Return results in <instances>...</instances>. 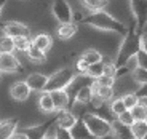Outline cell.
<instances>
[{"instance_id": "d6a6232c", "label": "cell", "mask_w": 147, "mask_h": 139, "mask_svg": "<svg viewBox=\"0 0 147 139\" xmlns=\"http://www.w3.org/2000/svg\"><path fill=\"white\" fill-rule=\"evenodd\" d=\"M115 120L120 121L121 125L131 126V123L134 121V118H133V115H131V112H129V110H125V112H121L120 115H117V117H115Z\"/></svg>"}, {"instance_id": "d4e9b609", "label": "cell", "mask_w": 147, "mask_h": 139, "mask_svg": "<svg viewBox=\"0 0 147 139\" xmlns=\"http://www.w3.org/2000/svg\"><path fill=\"white\" fill-rule=\"evenodd\" d=\"M82 59H83L85 62H88V64H94V62H99L104 59V56L101 55L98 50H94V48H90V50H86V51L82 53L80 56Z\"/></svg>"}, {"instance_id": "7a4b0ae2", "label": "cell", "mask_w": 147, "mask_h": 139, "mask_svg": "<svg viewBox=\"0 0 147 139\" xmlns=\"http://www.w3.org/2000/svg\"><path fill=\"white\" fill-rule=\"evenodd\" d=\"M141 34L142 32H138V30L134 29V26H133L131 29L126 30L125 38H123V42H121L120 48H118V53H117V58H115V61H114L115 69L121 67L128 59H131L133 56L142 48L141 47Z\"/></svg>"}, {"instance_id": "1f68e13d", "label": "cell", "mask_w": 147, "mask_h": 139, "mask_svg": "<svg viewBox=\"0 0 147 139\" xmlns=\"http://www.w3.org/2000/svg\"><path fill=\"white\" fill-rule=\"evenodd\" d=\"M121 101H123V104H125V107L128 110H131L134 106H138L139 104V101H138L136 94L134 93H128V94H125L123 98H121Z\"/></svg>"}, {"instance_id": "5bb4252c", "label": "cell", "mask_w": 147, "mask_h": 139, "mask_svg": "<svg viewBox=\"0 0 147 139\" xmlns=\"http://www.w3.org/2000/svg\"><path fill=\"white\" fill-rule=\"evenodd\" d=\"M78 118L70 112L69 109L66 110H61V112H56V126L59 128H64V130H70L75 125Z\"/></svg>"}, {"instance_id": "ba28073f", "label": "cell", "mask_w": 147, "mask_h": 139, "mask_svg": "<svg viewBox=\"0 0 147 139\" xmlns=\"http://www.w3.org/2000/svg\"><path fill=\"white\" fill-rule=\"evenodd\" d=\"M55 123H56V117H53V118H48L47 121H43V123L32 125V126L22 128L21 133H22V134H26L29 139H43L45 136H47L48 130L51 128Z\"/></svg>"}, {"instance_id": "83f0119b", "label": "cell", "mask_w": 147, "mask_h": 139, "mask_svg": "<svg viewBox=\"0 0 147 139\" xmlns=\"http://www.w3.org/2000/svg\"><path fill=\"white\" fill-rule=\"evenodd\" d=\"M3 53H15V45H13V38L7 35H0V55Z\"/></svg>"}, {"instance_id": "836d02e7", "label": "cell", "mask_w": 147, "mask_h": 139, "mask_svg": "<svg viewBox=\"0 0 147 139\" xmlns=\"http://www.w3.org/2000/svg\"><path fill=\"white\" fill-rule=\"evenodd\" d=\"M134 59H136L138 67H142V69H147V51L141 48L139 51L134 55Z\"/></svg>"}, {"instance_id": "d590c367", "label": "cell", "mask_w": 147, "mask_h": 139, "mask_svg": "<svg viewBox=\"0 0 147 139\" xmlns=\"http://www.w3.org/2000/svg\"><path fill=\"white\" fill-rule=\"evenodd\" d=\"M88 62H85L82 58L77 59V62H75V66H74V70L77 72V75H85V72H86V69H88Z\"/></svg>"}, {"instance_id": "e575fe53", "label": "cell", "mask_w": 147, "mask_h": 139, "mask_svg": "<svg viewBox=\"0 0 147 139\" xmlns=\"http://www.w3.org/2000/svg\"><path fill=\"white\" fill-rule=\"evenodd\" d=\"M96 85H101V86H114L115 85V78L114 77H109V75H101L99 78L94 80Z\"/></svg>"}, {"instance_id": "8fae6325", "label": "cell", "mask_w": 147, "mask_h": 139, "mask_svg": "<svg viewBox=\"0 0 147 139\" xmlns=\"http://www.w3.org/2000/svg\"><path fill=\"white\" fill-rule=\"evenodd\" d=\"M30 88L27 86L26 82H16V83H13L10 86V96L15 101H19V103H22V101H27L30 96Z\"/></svg>"}, {"instance_id": "ac0fdd59", "label": "cell", "mask_w": 147, "mask_h": 139, "mask_svg": "<svg viewBox=\"0 0 147 139\" xmlns=\"http://www.w3.org/2000/svg\"><path fill=\"white\" fill-rule=\"evenodd\" d=\"M30 43H32L35 48H38L40 51L47 53L48 50L51 48V45H53V38H51V35L42 32V34H37L34 38H30Z\"/></svg>"}, {"instance_id": "8992f818", "label": "cell", "mask_w": 147, "mask_h": 139, "mask_svg": "<svg viewBox=\"0 0 147 139\" xmlns=\"http://www.w3.org/2000/svg\"><path fill=\"white\" fill-rule=\"evenodd\" d=\"M51 13L59 24L64 22H74V11L67 0H53L51 3Z\"/></svg>"}, {"instance_id": "52a82bcc", "label": "cell", "mask_w": 147, "mask_h": 139, "mask_svg": "<svg viewBox=\"0 0 147 139\" xmlns=\"http://www.w3.org/2000/svg\"><path fill=\"white\" fill-rule=\"evenodd\" d=\"M3 72L5 74L24 72V66L15 56V53H3V55H0V74H3Z\"/></svg>"}, {"instance_id": "d6986e66", "label": "cell", "mask_w": 147, "mask_h": 139, "mask_svg": "<svg viewBox=\"0 0 147 139\" xmlns=\"http://www.w3.org/2000/svg\"><path fill=\"white\" fill-rule=\"evenodd\" d=\"M69 131H70V134H72L74 139H96L94 136L90 134V131L86 130V126H85V123L82 121V118H78V120L75 121V125H74Z\"/></svg>"}, {"instance_id": "9a60e30c", "label": "cell", "mask_w": 147, "mask_h": 139, "mask_svg": "<svg viewBox=\"0 0 147 139\" xmlns=\"http://www.w3.org/2000/svg\"><path fill=\"white\" fill-rule=\"evenodd\" d=\"M19 118H7L0 121V139H10L18 130Z\"/></svg>"}, {"instance_id": "484cf974", "label": "cell", "mask_w": 147, "mask_h": 139, "mask_svg": "<svg viewBox=\"0 0 147 139\" xmlns=\"http://www.w3.org/2000/svg\"><path fill=\"white\" fill-rule=\"evenodd\" d=\"M13 45H15V50L21 53H26L27 48L30 47V38L29 35H21V37H15L13 38Z\"/></svg>"}, {"instance_id": "9c48e42d", "label": "cell", "mask_w": 147, "mask_h": 139, "mask_svg": "<svg viewBox=\"0 0 147 139\" xmlns=\"http://www.w3.org/2000/svg\"><path fill=\"white\" fill-rule=\"evenodd\" d=\"M0 29L3 30V35L7 37H21V35H29L30 29L27 24L24 22H19V21H5V22H0Z\"/></svg>"}, {"instance_id": "603a6c76", "label": "cell", "mask_w": 147, "mask_h": 139, "mask_svg": "<svg viewBox=\"0 0 147 139\" xmlns=\"http://www.w3.org/2000/svg\"><path fill=\"white\" fill-rule=\"evenodd\" d=\"M38 107H40L42 112L45 113H53L55 109H53V101H51V96L48 91H42L40 93V98H38Z\"/></svg>"}, {"instance_id": "5b68a950", "label": "cell", "mask_w": 147, "mask_h": 139, "mask_svg": "<svg viewBox=\"0 0 147 139\" xmlns=\"http://www.w3.org/2000/svg\"><path fill=\"white\" fill-rule=\"evenodd\" d=\"M133 16H134V29L138 32H146L147 24V0H129Z\"/></svg>"}, {"instance_id": "4316f807", "label": "cell", "mask_w": 147, "mask_h": 139, "mask_svg": "<svg viewBox=\"0 0 147 139\" xmlns=\"http://www.w3.org/2000/svg\"><path fill=\"white\" fill-rule=\"evenodd\" d=\"M85 5V8L90 11H99V10H104L109 3V0H82Z\"/></svg>"}, {"instance_id": "7c38bea8", "label": "cell", "mask_w": 147, "mask_h": 139, "mask_svg": "<svg viewBox=\"0 0 147 139\" xmlns=\"http://www.w3.org/2000/svg\"><path fill=\"white\" fill-rule=\"evenodd\" d=\"M47 80H48V75L40 74V72H34V74H30L24 82H26L27 86L30 88V91L42 93L43 91V88H45V85H47Z\"/></svg>"}, {"instance_id": "6da1fadb", "label": "cell", "mask_w": 147, "mask_h": 139, "mask_svg": "<svg viewBox=\"0 0 147 139\" xmlns=\"http://www.w3.org/2000/svg\"><path fill=\"white\" fill-rule=\"evenodd\" d=\"M82 24L94 29L104 30V32H117V34H123L125 35L128 27L125 22H121L120 19L114 18L112 15H109L106 10H99V11H90L88 15H85L82 19H78Z\"/></svg>"}, {"instance_id": "277c9868", "label": "cell", "mask_w": 147, "mask_h": 139, "mask_svg": "<svg viewBox=\"0 0 147 139\" xmlns=\"http://www.w3.org/2000/svg\"><path fill=\"white\" fill-rule=\"evenodd\" d=\"M82 121L85 123L90 134L94 136L96 139L112 134V121H109L107 118L101 117V115H98L94 112H86L82 117Z\"/></svg>"}, {"instance_id": "ab89813d", "label": "cell", "mask_w": 147, "mask_h": 139, "mask_svg": "<svg viewBox=\"0 0 147 139\" xmlns=\"http://www.w3.org/2000/svg\"><path fill=\"white\" fill-rule=\"evenodd\" d=\"M99 139H115V138L112 134H109V136H104V138H99Z\"/></svg>"}, {"instance_id": "ffe728a7", "label": "cell", "mask_w": 147, "mask_h": 139, "mask_svg": "<svg viewBox=\"0 0 147 139\" xmlns=\"http://www.w3.org/2000/svg\"><path fill=\"white\" fill-rule=\"evenodd\" d=\"M112 136L115 139H134L131 134V130L126 125H121L120 121H112Z\"/></svg>"}, {"instance_id": "2e32d148", "label": "cell", "mask_w": 147, "mask_h": 139, "mask_svg": "<svg viewBox=\"0 0 147 139\" xmlns=\"http://www.w3.org/2000/svg\"><path fill=\"white\" fill-rule=\"evenodd\" d=\"M93 88V94L99 99L101 103H109L112 101V96H114V86H101V85H96L94 82L91 83Z\"/></svg>"}, {"instance_id": "8d00e7d4", "label": "cell", "mask_w": 147, "mask_h": 139, "mask_svg": "<svg viewBox=\"0 0 147 139\" xmlns=\"http://www.w3.org/2000/svg\"><path fill=\"white\" fill-rule=\"evenodd\" d=\"M55 139H74V138H72V134H70L69 130L55 126Z\"/></svg>"}, {"instance_id": "74e56055", "label": "cell", "mask_w": 147, "mask_h": 139, "mask_svg": "<svg viewBox=\"0 0 147 139\" xmlns=\"http://www.w3.org/2000/svg\"><path fill=\"white\" fill-rule=\"evenodd\" d=\"M10 139H29V138H27L26 134H22L21 131H16L15 134H13V136H11V138H10Z\"/></svg>"}, {"instance_id": "e0dca14e", "label": "cell", "mask_w": 147, "mask_h": 139, "mask_svg": "<svg viewBox=\"0 0 147 139\" xmlns=\"http://www.w3.org/2000/svg\"><path fill=\"white\" fill-rule=\"evenodd\" d=\"M75 34H77V24L75 22H64V24H59L58 29H56V37L59 40H69Z\"/></svg>"}, {"instance_id": "4fadbf2b", "label": "cell", "mask_w": 147, "mask_h": 139, "mask_svg": "<svg viewBox=\"0 0 147 139\" xmlns=\"http://www.w3.org/2000/svg\"><path fill=\"white\" fill-rule=\"evenodd\" d=\"M91 96H93V88H91V85H82L77 91H75V94H74L72 106H75V104L88 106L90 101H91ZM72 106H70V107H72Z\"/></svg>"}, {"instance_id": "30bf717a", "label": "cell", "mask_w": 147, "mask_h": 139, "mask_svg": "<svg viewBox=\"0 0 147 139\" xmlns=\"http://www.w3.org/2000/svg\"><path fill=\"white\" fill-rule=\"evenodd\" d=\"M50 96H51L55 112H61V110L69 109L70 96H69V91H67V90H56V91L50 93Z\"/></svg>"}, {"instance_id": "f35d334b", "label": "cell", "mask_w": 147, "mask_h": 139, "mask_svg": "<svg viewBox=\"0 0 147 139\" xmlns=\"http://www.w3.org/2000/svg\"><path fill=\"white\" fill-rule=\"evenodd\" d=\"M5 5H7V0H0V15H2V11H3Z\"/></svg>"}, {"instance_id": "44dd1931", "label": "cell", "mask_w": 147, "mask_h": 139, "mask_svg": "<svg viewBox=\"0 0 147 139\" xmlns=\"http://www.w3.org/2000/svg\"><path fill=\"white\" fill-rule=\"evenodd\" d=\"M26 55H27V59L32 61L34 64H43V62H47V53L40 51V50L35 48L32 43H30V47L27 48Z\"/></svg>"}, {"instance_id": "3957f363", "label": "cell", "mask_w": 147, "mask_h": 139, "mask_svg": "<svg viewBox=\"0 0 147 139\" xmlns=\"http://www.w3.org/2000/svg\"><path fill=\"white\" fill-rule=\"evenodd\" d=\"M77 72L74 70V67H64V69H59L56 70L55 74L48 75V80L47 85H45L43 91H56V90H67L70 85L75 82L77 78Z\"/></svg>"}, {"instance_id": "4dcf8cb0", "label": "cell", "mask_w": 147, "mask_h": 139, "mask_svg": "<svg viewBox=\"0 0 147 139\" xmlns=\"http://www.w3.org/2000/svg\"><path fill=\"white\" fill-rule=\"evenodd\" d=\"M133 78H134V82L139 85H144L147 83V69H142V67H136V69L131 72Z\"/></svg>"}, {"instance_id": "b9f144b4", "label": "cell", "mask_w": 147, "mask_h": 139, "mask_svg": "<svg viewBox=\"0 0 147 139\" xmlns=\"http://www.w3.org/2000/svg\"><path fill=\"white\" fill-rule=\"evenodd\" d=\"M0 80H2V74H0Z\"/></svg>"}, {"instance_id": "7402d4cb", "label": "cell", "mask_w": 147, "mask_h": 139, "mask_svg": "<svg viewBox=\"0 0 147 139\" xmlns=\"http://www.w3.org/2000/svg\"><path fill=\"white\" fill-rule=\"evenodd\" d=\"M129 130H131V134L134 139H146V136H147V120L133 121Z\"/></svg>"}, {"instance_id": "cb8c5ba5", "label": "cell", "mask_w": 147, "mask_h": 139, "mask_svg": "<svg viewBox=\"0 0 147 139\" xmlns=\"http://www.w3.org/2000/svg\"><path fill=\"white\" fill-rule=\"evenodd\" d=\"M102 74H104V59L99 62H94V64H90L86 72H85V75L93 78V80H96V78H99Z\"/></svg>"}, {"instance_id": "f1b7e54d", "label": "cell", "mask_w": 147, "mask_h": 139, "mask_svg": "<svg viewBox=\"0 0 147 139\" xmlns=\"http://www.w3.org/2000/svg\"><path fill=\"white\" fill-rule=\"evenodd\" d=\"M129 112H131L134 121H144V120H147V106H141V104H138V106H134L131 110H129Z\"/></svg>"}, {"instance_id": "f546056e", "label": "cell", "mask_w": 147, "mask_h": 139, "mask_svg": "<svg viewBox=\"0 0 147 139\" xmlns=\"http://www.w3.org/2000/svg\"><path fill=\"white\" fill-rule=\"evenodd\" d=\"M109 110H110V113H112V117H117V115H120L121 112H125V110H128V109L125 107L121 98H117V99H112Z\"/></svg>"}, {"instance_id": "60d3db41", "label": "cell", "mask_w": 147, "mask_h": 139, "mask_svg": "<svg viewBox=\"0 0 147 139\" xmlns=\"http://www.w3.org/2000/svg\"><path fill=\"white\" fill-rule=\"evenodd\" d=\"M43 139H55V136H45Z\"/></svg>"}]
</instances>
